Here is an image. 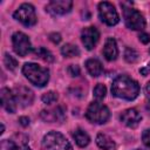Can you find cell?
I'll return each mask as SVG.
<instances>
[{
  "label": "cell",
  "instance_id": "6da1fadb",
  "mask_svg": "<svg viewBox=\"0 0 150 150\" xmlns=\"http://www.w3.org/2000/svg\"><path fill=\"white\" fill-rule=\"evenodd\" d=\"M111 93L116 97L130 101L137 97L139 93V86L135 80L130 79L129 76L121 75L112 81Z\"/></svg>",
  "mask_w": 150,
  "mask_h": 150
},
{
  "label": "cell",
  "instance_id": "7a4b0ae2",
  "mask_svg": "<svg viewBox=\"0 0 150 150\" xmlns=\"http://www.w3.org/2000/svg\"><path fill=\"white\" fill-rule=\"evenodd\" d=\"M22 73L30 83L38 87H43L49 80V70L33 62L25 63L22 67Z\"/></svg>",
  "mask_w": 150,
  "mask_h": 150
},
{
  "label": "cell",
  "instance_id": "3957f363",
  "mask_svg": "<svg viewBox=\"0 0 150 150\" xmlns=\"http://www.w3.org/2000/svg\"><path fill=\"white\" fill-rule=\"evenodd\" d=\"M42 150H73V148L62 134L50 131L42 139Z\"/></svg>",
  "mask_w": 150,
  "mask_h": 150
},
{
  "label": "cell",
  "instance_id": "277c9868",
  "mask_svg": "<svg viewBox=\"0 0 150 150\" xmlns=\"http://www.w3.org/2000/svg\"><path fill=\"white\" fill-rule=\"evenodd\" d=\"M109 116H110L109 109L100 102L90 103L89 107L87 108V111H86L87 120L90 121L91 123H96V124L105 123L108 121Z\"/></svg>",
  "mask_w": 150,
  "mask_h": 150
},
{
  "label": "cell",
  "instance_id": "5b68a950",
  "mask_svg": "<svg viewBox=\"0 0 150 150\" xmlns=\"http://www.w3.org/2000/svg\"><path fill=\"white\" fill-rule=\"evenodd\" d=\"M121 5L123 7V18H124L125 26L134 30L143 29L145 27V20L143 18V15L138 11H136L131 7H127L123 4H121Z\"/></svg>",
  "mask_w": 150,
  "mask_h": 150
},
{
  "label": "cell",
  "instance_id": "8992f818",
  "mask_svg": "<svg viewBox=\"0 0 150 150\" xmlns=\"http://www.w3.org/2000/svg\"><path fill=\"white\" fill-rule=\"evenodd\" d=\"M14 19H16L19 22H21L25 26H33L36 23V15L35 9L30 4H22L15 12H14Z\"/></svg>",
  "mask_w": 150,
  "mask_h": 150
},
{
  "label": "cell",
  "instance_id": "52a82bcc",
  "mask_svg": "<svg viewBox=\"0 0 150 150\" xmlns=\"http://www.w3.org/2000/svg\"><path fill=\"white\" fill-rule=\"evenodd\" d=\"M12 43L13 49L19 56H26L32 50V43L29 41V38L23 34L22 32H16L12 36Z\"/></svg>",
  "mask_w": 150,
  "mask_h": 150
},
{
  "label": "cell",
  "instance_id": "ba28073f",
  "mask_svg": "<svg viewBox=\"0 0 150 150\" xmlns=\"http://www.w3.org/2000/svg\"><path fill=\"white\" fill-rule=\"evenodd\" d=\"M98 14H100V19L107 23L108 26H114L118 22L120 18H118V13L115 9V7L107 1L100 2L98 5Z\"/></svg>",
  "mask_w": 150,
  "mask_h": 150
},
{
  "label": "cell",
  "instance_id": "9c48e42d",
  "mask_svg": "<svg viewBox=\"0 0 150 150\" xmlns=\"http://www.w3.org/2000/svg\"><path fill=\"white\" fill-rule=\"evenodd\" d=\"M98 39H100V33H98L97 28H95L93 26L83 28V30L81 33V40L88 50H91L96 46V43L98 42Z\"/></svg>",
  "mask_w": 150,
  "mask_h": 150
},
{
  "label": "cell",
  "instance_id": "30bf717a",
  "mask_svg": "<svg viewBox=\"0 0 150 150\" xmlns=\"http://www.w3.org/2000/svg\"><path fill=\"white\" fill-rule=\"evenodd\" d=\"M70 0H53L46 6V11L52 15H63L71 9Z\"/></svg>",
  "mask_w": 150,
  "mask_h": 150
},
{
  "label": "cell",
  "instance_id": "8fae6325",
  "mask_svg": "<svg viewBox=\"0 0 150 150\" xmlns=\"http://www.w3.org/2000/svg\"><path fill=\"white\" fill-rule=\"evenodd\" d=\"M13 94L15 96V100L18 103H20L22 107H27L30 105L34 98L33 91L30 89H28L27 87L23 86H16L13 90Z\"/></svg>",
  "mask_w": 150,
  "mask_h": 150
},
{
  "label": "cell",
  "instance_id": "7c38bea8",
  "mask_svg": "<svg viewBox=\"0 0 150 150\" xmlns=\"http://www.w3.org/2000/svg\"><path fill=\"white\" fill-rule=\"evenodd\" d=\"M120 120H121V122H122L124 125H127V127H129V128H136V127L139 124V122H141V120H142V116H141V114H139L136 109L130 108V109L124 110V111L121 114Z\"/></svg>",
  "mask_w": 150,
  "mask_h": 150
},
{
  "label": "cell",
  "instance_id": "4fadbf2b",
  "mask_svg": "<svg viewBox=\"0 0 150 150\" xmlns=\"http://www.w3.org/2000/svg\"><path fill=\"white\" fill-rule=\"evenodd\" d=\"M0 96H1L2 107L11 114L15 112V110H16V100H15L14 94L8 88H2L1 91H0Z\"/></svg>",
  "mask_w": 150,
  "mask_h": 150
},
{
  "label": "cell",
  "instance_id": "5bb4252c",
  "mask_svg": "<svg viewBox=\"0 0 150 150\" xmlns=\"http://www.w3.org/2000/svg\"><path fill=\"white\" fill-rule=\"evenodd\" d=\"M103 55L108 61H114L118 55V48L116 41L112 38L107 39L104 47H103Z\"/></svg>",
  "mask_w": 150,
  "mask_h": 150
},
{
  "label": "cell",
  "instance_id": "9a60e30c",
  "mask_svg": "<svg viewBox=\"0 0 150 150\" xmlns=\"http://www.w3.org/2000/svg\"><path fill=\"white\" fill-rule=\"evenodd\" d=\"M41 117L46 121V122H54V121H63L64 118V114L61 107H57L53 110H42L41 112Z\"/></svg>",
  "mask_w": 150,
  "mask_h": 150
},
{
  "label": "cell",
  "instance_id": "2e32d148",
  "mask_svg": "<svg viewBox=\"0 0 150 150\" xmlns=\"http://www.w3.org/2000/svg\"><path fill=\"white\" fill-rule=\"evenodd\" d=\"M86 68L91 76H100L103 71L102 63L97 59H89L86 61Z\"/></svg>",
  "mask_w": 150,
  "mask_h": 150
},
{
  "label": "cell",
  "instance_id": "e0dca14e",
  "mask_svg": "<svg viewBox=\"0 0 150 150\" xmlns=\"http://www.w3.org/2000/svg\"><path fill=\"white\" fill-rule=\"evenodd\" d=\"M96 143L103 150H115V142L105 134H98L96 137Z\"/></svg>",
  "mask_w": 150,
  "mask_h": 150
},
{
  "label": "cell",
  "instance_id": "ac0fdd59",
  "mask_svg": "<svg viewBox=\"0 0 150 150\" xmlns=\"http://www.w3.org/2000/svg\"><path fill=\"white\" fill-rule=\"evenodd\" d=\"M73 137H74L76 144L79 146H82V148L83 146H87L89 144V142H90L89 135L84 130H82V129H76L74 131V134H73Z\"/></svg>",
  "mask_w": 150,
  "mask_h": 150
},
{
  "label": "cell",
  "instance_id": "d6986e66",
  "mask_svg": "<svg viewBox=\"0 0 150 150\" xmlns=\"http://www.w3.org/2000/svg\"><path fill=\"white\" fill-rule=\"evenodd\" d=\"M61 53H62L63 56L73 57V56H77V55L80 54V49H79L75 45L67 43V45H64V46L61 48Z\"/></svg>",
  "mask_w": 150,
  "mask_h": 150
},
{
  "label": "cell",
  "instance_id": "ffe728a7",
  "mask_svg": "<svg viewBox=\"0 0 150 150\" xmlns=\"http://www.w3.org/2000/svg\"><path fill=\"white\" fill-rule=\"evenodd\" d=\"M34 53H35V55H36L38 57H40L41 60H43V61H46V62H53V61H54L53 54H52L49 50H47L46 48H43V47H40V48L34 49Z\"/></svg>",
  "mask_w": 150,
  "mask_h": 150
},
{
  "label": "cell",
  "instance_id": "44dd1931",
  "mask_svg": "<svg viewBox=\"0 0 150 150\" xmlns=\"http://www.w3.org/2000/svg\"><path fill=\"white\" fill-rule=\"evenodd\" d=\"M94 97L97 100V101H100V100H103L104 98V96H105V94H107V88H105V86L104 84H102V83H98V84H96V87L94 88Z\"/></svg>",
  "mask_w": 150,
  "mask_h": 150
},
{
  "label": "cell",
  "instance_id": "7402d4cb",
  "mask_svg": "<svg viewBox=\"0 0 150 150\" xmlns=\"http://www.w3.org/2000/svg\"><path fill=\"white\" fill-rule=\"evenodd\" d=\"M41 100L46 104H52V103H54L57 100V94L55 91H47V93H45L42 95Z\"/></svg>",
  "mask_w": 150,
  "mask_h": 150
},
{
  "label": "cell",
  "instance_id": "603a6c76",
  "mask_svg": "<svg viewBox=\"0 0 150 150\" xmlns=\"http://www.w3.org/2000/svg\"><path fill=\"white\" fill-rule=\"evenodd\" d=\"M4 62H5V66L9 69V70H14L18 66V61L9 54H5V59H4Z\"/></svg>",
  "mask_w": 150,
  "mask_h": 150
},
{
  "label": "cell",
  "instance_id": "cb8c5ba5",
  "mask_svg": "<svg viewBox=\"0 0 150 150\" xmlns=\"http://www.w3.org/2000/svg\"><path fill=\"white\" fill-rule=\"evenodd\" d=\"M124 57L128 62H135L138 59V53L134 48H127L124 53Z\"/></svg>",
  "mask_w": 150,
  "mask_h": 150
},
{
  "label": "cell",
  "instance_id": "d4e9b609",
  "mask_svg": "<svg viewBox=\"0 0 150 150\" xmlns=\"http://www.w3.org/2000/svg\"><path fill=\"white\" fill-rule=\"evenodd\" d=\"M68 73L71 75V76H79L80 75V68L79 66L76 64H70L68 67Z\"/></svg>",
  "mask_w": 150,
  "mask_h": 150
},
{
  "label": "cell",
  "instance_id": "484cf974",
  "mask_svg": "<svg viewBox=\"0 0 150 150\" xmlns=\"http://www.w3.org/2000/svg\"><path fill=\"white\" fill-rule=\"evenodd\" d=\"M142 139H143V143H144L148 148H150V129L144 130V132H143V135H142Z\"/></svg>",
  "mask_w": 150,
  "mask_h": 150
},
{
  "label": "cell",
  "instance_id": "4316f807",
  "mask_svg": "<svg viewBox=\"0 0 150 150\" xmlns=\"http://www.w3.org/2000/svg\"><path fill=\"white\" fill-rule=\"evenodd\" d=\"M49 39H50L54 43H59V42L61 41V35H60L59 33H52V34L49 35Z\"/></svg>",
  "mask_w": 150,
  "mask_h": 150
},
{
  "label": "cell",
  "instance_id": "83f0119b",
  "mask_svg": "<svg viewBox=\"0 0 150 150\" xmlns=\"http://www.w3.org/2000/svg\"><path fill=\"white\" fill-rule=\"evenodd\" d=\"M139 41L143 42V43H149L150 42V34L148 33H142L139 35Z\"/></svg>",
  "mask_w": 150,
  "mask_h": 150
},
{
  "label": "cell",
  "instance_id": "f1b7e54d",
  "mask_svg": "<svg viewBox=\"0 0 150 150\" xmlns=\"http://www.w3.org/2000/svg\"><path fill=\"white\" fill-rule=\"evenodd\" d=\"M13 150H30V148L27 146L26 144H16V145L13 148Z\"/></svg>",
  "mask_w": 150,
  "mask_h": 150
},
{
  "label": "cell",
  "instance_id": "f546056e",
  "mask_svg": "<svg viewBox=\"0 0 150 150\" xmlns=\"http://www.w3.org/2000/svg\"><path fill=\"white\" fill-rule=\"evenodd\" d=\"M19 122H20L21 125L26 127V125L29 124V118H28V117H20V118H19Z\"/></svg>",
  "mask_w": 150,
  "mask_h": 150
},
{
  "label": "cell",
  "instance_id": "4dcf8cb0",
  "mask_svg": "<svg viewBox=\"0 0 150 150\" xmlns=\"http://www.w3.org/2000/svg\"><path fill=\"white\" fill-rule=\"evenodd\" d=\"M145 93H146V95L150 97V82H148V84H146V87H145Z\"/></svg>",
  "mask_w": 150,
  "mask_h": 150
},
{
  "label": "cell",
  "instance_id": "1f68e13d",
  "mask_svg": "<svg viewBox=\"0 0 150 150\" xmlns=\"http://www.w3.org/2000/svg\"><path fill=\"white\" fill-rule=\"evenodd\" d=\"M146 110L149 111V114H150V100L148 101V103H146Z\"/></svg>",
  "mask_w": 150,
  "mask_h": 150
},
{
  "label": "cell",
  "instance_id": "d6a6232c",
  "mask_svg": "<svg viewBox=\"0 0 150 150\" xmlns=\"http://www.w3.org/2000/svg\"><path fill=\"white\" fill-rule=\"evenodd\" d=\"M137 150H139V149H137Z\"/></svg>",
  "mask_w": 150,
  "mask_h": 150
},
{
  "label": "cell",
  "instance_id": "836d02e7",
  "mask_svg": "<svg viewBox=\"0 0 150 150\" xmlns=\"http://www.w3.org/2000/svg\"><path fill=\"white\" fill-rule=\"evenodd\" d=\"M149 52H150V50H149Z\"/></svg>",
  "mask_w": 150,
  "mask_h": 150
}]
</instances>
